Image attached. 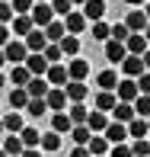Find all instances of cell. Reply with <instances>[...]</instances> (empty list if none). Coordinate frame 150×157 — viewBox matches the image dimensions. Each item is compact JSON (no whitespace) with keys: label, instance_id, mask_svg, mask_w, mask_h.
<instances>
[{"label":"cell","instance_id":"6da1fadb","mask_svg":"<svg viewBox=\"0 0 150 157\" xmlns=\"http://www.w3.org/2000/svg\"><path fill=\"white\" fill-rule=\"evenodd\" d=\"M26 58H29V45H26V39L23 42H6V45H3V61L26 64Z\"/></svg>","mask_w":150,"mask_h":157},{"label":"cell","instance_id":"7a4b0ae2","mask_svg":"<svg viewBox=\"0 0 150 157\" xmlns=\"http://www.w3.org/2000/svg\"><path fill=\"white\" fill-rule=\"evenodd\" d=\"M115 93H118V99H121V103H134V99L141 96V87H137V77H125V80H118Z\"/></svg>","mask_w":150,"mask_h":157},{"label":"cell","instance_id":"3957f363","mask_svg":"<svg viewBox=\"0 0 150 157\" xmlns=\"http://www.w3.org/2000/svg\"><path fill=\"white\" fill-rule=\"evenodd\" d=\"M54 16H58V13H54V6H51V3H35V6H32V19H35V26H38V29L51 26V23H54Z\"/></svg>","mask_w":150,"mask_h":157},{"label":"cell","instance_id":"277c9868","mask_svg":"<svg viewBox=\"0 0 150 157\" xmlns=\"http://www.w3.org/2000/svg\"><path fill=\"white\" fill-rule=\"evenodd\" d=\"M102 135L112 141V144H121V141H128V138H131V132H128V122H118V119H112L109 128H105Z\"/></svg>","mask_w":150,"mask_h":157},{"label":"cell","instance_id":"5b68a950","mask_svg":"<svg viewBox=\"0 0 150 157\" xmlns=\"http://www.w3.org/2000/svg\"><path fill=\"white\" fill-rule=\"evenodd\" d=\"M64 23H67V32H74V35H83L86 32V23H90V16L83 10H74V13H67L64 16Z\"/></svg>","mask_w":150,"mask_h":157},{"label":"cell","instance_id":"8992f818","mask_svg":"<svg viewBox=\"0 0 150 157\" xmlns=\"http://www.w3.org/2000/svg\"><path fill=\"white\" fill-rule=\"evenodd\" d=\"M121 71H125V77H141V74L147 71L144 55H128V58L121 61Z\"/></svg>","mask_w":150,"mask_h":157},{"label":"cell","instance_id":"52a82bcc","mask_svg":"<svg viewBox=\"0 0 150 157\" xmlns=\"http://www.w3.org/2000/svg\"><path fill=\"white\" fill-rule=\"evenodd\" d=\"M23 151H26L23 135H19V132H6V138H3V157H16Z\"/></svg>","mask_w":150,"mask_h":157},{"label":"cell","instance_id":"ba28073f","mask_svg":"<svg viewBox=\"0 0 150 157\" xmlns=\"http://www.w3.org/2000/svg\"><path fill=\"white\" fill-rule=\"evenodd\" d=\"M45 99H48V106H51V112H64V109H67V103H70V96H67V90H64V87H51Z\"/></svg>","mask_w":150,"mask_h":157},{"label":"cell","instance_id":"9c48e42d","mask_svg":"<svg viewBox=\"0 0 150 157\" xmlns=\"http://www.w3.org/2000/svg\"><path fill=\"white\" fill-rule=\"evenodd\" d=\"M105 58H109L112 64H121L128 58V45L118 42V39H109V42H105Z\"/></svg>","mask_w":150,"mask_h":157},{"label":"cell","instance_id":"30bf717a","mask_svg":"<svg viewBox=\"0 0 150 157\" xmlns=\"http://www.w3.org/2000/svg\"><path fill=\"white\" fill-rule=\"evenodd\" d=\"M32 71H29V64H13L10 67V83L13 87H29V80H32Z\"/></svg>","mask_w":150,"mask_h":157},{"label":"cell","instance_id":"8fae6325","mask_svg":"<svg viewBox=\"0 0 150 157\" xmlns=\"http://www.w3.org/2000/svg\"><path fill=\"white\" fill-rule=\"evenodd\" d=\"M48 80H51V87H67V80H70V71H67V64H51V67H48Z\"/></svg>","mask_w":150,"mask_h":157},{"label":"cell","instance_id":"7c38bea8","mask_svg":"<svg viewBox=\"0 0 150 157\" xmlns=\"http://www.w3.org/2000/svg\"><path fill=\"white\" fill-rule=\"evenodd\" d=\"M112 112H102V109H96V106H93V112H90V119H86V125L93 128V132H96V135H102L105 132V128H109V122H112Z\"/></svg>","mask_w":150,"mask_h":157},{"label":"cell","instance_id":"4fadbf2b","mask_svg":"<svg viewBox=\"0 0 150 157\" xmlns=\"http://www.w3.org/2000/svg\"><path fill=\"white\" fill-rule=\"evenodd\" d=\"M29 99H32L29 87H13L10 96H6V103H10V109H26V106H29Z\"/></svg>","mask_w":150,"mask_h":157},{"label":"cell","instance_id":"5bb4252c","mask_svg":"<svg viewBox=\"0 0 150 157\" xmlns=\"http://www.w3.org/2000/svg\"><path fill=\"white\" fill-rule=\"evenodd\" d=\"M48 42H51V39H48V32H45V29H38V26H35V29L26 35V45H29V52H45Z\"/></svg>","mask_w":150,"mask_h":157},{"label":"cell","instance_id":"9a60e30c","mask_svg":"<svg viewBox=\"0 0 150 157\" xmlns=\"http://www.w3.org/2000/svg\"><path fill=\"white\" fill-rule=\"evenodd\" d=\"M10 29L16 32V35H23V39H26V35H29V32L35 29V19H32V13H16V19L10 23Z\"/></svg>","mask_w":150,"mask_h":157},{"label":"cell","instance_id":"2e32d148","mask_svg":"<svg viewBox=\"0 0 150 157\" xmlns=\"http://www.w3.org/2000/svg\"><path fill=\"white\" fill-rule=\"evenodd\" d=\"M125 23H128V29H131V32H144L147 26H150V16H147V10H131Z\"/></svg>","mask_w":150,"mask_h":157},{"label":"cell","instance_id":"e0dca14e","mask_svg":"<svg viewBox=\"0 0 150 157\" xmlns=\"http://www.w3.org/2000/svg\"><path fill=\"white\" fill-rule=\"evenodd\" d=\"M51 128L61 132V135H70V132H74V119H70V112L67 109H64V112H51Z\"/></svg>","mask_w":150,"mask_h":157},{"label":"cell","instance_id":"ac0fdd59","mask_svg":"<svg viewBox=\"0 0 150 157\" xmlns=\"http://www.w3.org/2000/svg\"><path fill=\"white\" fill-rule=\"evenodd\" d=\"M115 106H118V93H115V90H99V93H96V109L112 112Z\"/></svg>","mask_w":150,"mask_h":157},{"label":"cell","instance_id":"d6986e66","mask_svg":"<svg viewBox=\"0 0 150 157\" xmlns=\"http://www.w3.org/2000/svg\"><path fill=\"white\" fill-rule=\"evenodd\" d=\"M125 45H128V55H144L150 42H147V35H144V32H131Z\"/></svg>","mask_w":150,"mask_h":157},{"label":"cell","instance_id":"ffe728a7","mask_svg":"<svg viewBox=\"0 0 150 157\" xmlns=\"http://www.w3.org/2000/svg\"><path fill=\"white\" fill-rule=\"evenodd\" d=\"M112 119H118V122H134V119H137L134 103H121V99H118V106L112 109Z\"/></svg>","mask_w":150,"mask_h":157},{"label":"cell","instance_id":"44dd1931","mask_svg":"<svg viewBox=\"0 0 150 157\" xmlns=\"http://www.w3.org/2000/svg\"><path fill=\"white\" fill-rule=\"evenodd\" d=\"M67 96H70V103H83V99L90 96V90H86V83L83 80H67Z\"/></svg>","mask_w":150,"mask_h":157},{"label":"cell","instance_id":"7402d4cb","mask_svg":"<svg viewBox=\"0 0 150 157\" xmlns=\"http://www.w3.org/2000/svg\"><path fill=\"white\" fill-rule=\"evenodd\" d=\"M96 87H99V90H115V87H118V74H115L112 67L99 71V74H96Z\"/></svg>","mask_w":150,"mask_h":157},{"label":"cell","instance_id":"603a6c76","mask_svg":"<svg viewBox=\"0 0 150 157\" xmlns=\"http://www.w3.org/2000/svg\"><path fill=\"white\" fill-rule=\"evenodd\" d=\"M83 13L90 16V23H99L105 16V0H86L83 3Z\"/></svg>","mask_w":150,"mask_h":157},{"label":"cell","instance_id":"cb8c5ba5","mask_svg":"<svg viewBox=\"0 0 150 157\" xmlns=\"http://www.w3.org/2000/svg\"><path fill=\"white\" fill-rule=\"evenodd\" d=\"M67 71H70V80H83V77L90 74V64L83 58H70L67 61Z\"/></svg>","mask_w":150,"mask_h":157},{"label":"cell","instance_id":"d4e9b609","mask_svg":"<svg viewBox=\"0 0 150 157\" xmlns=\"http://www.w3.org/2000/svg\"><path fill=\"white\" fill-rule=\"evenodd\" d=\"M61 48H64V58H77V55H80V39H77L74 32H67L61 39Z\"/></svg>","mask_w":150,"mask_h":157},{"label":"cell","instance_id":"484cf974","mask_svg":"<svg viewBox=\"0 0 150 157\" xmlns=\"http://www.w3.org/2000/svg\"><path fill=\"white\" fill-rule=\"evenodd\" d=\"M26 112L42 119L45 112H51V106H48V99H45V96H32V99H29V106H26Z\"/></svg>","mask_w":150,"mask_h":157},{"label":"cell","instance_id":"4316f807","mask_svg":"<svg viewBox=\"0 0 150 157\" xmlns=\"http://www.w3.org/2000/svg\"><path fill=\"white\" fill-rule=\"evenodd\" d=\"M86 147H90V151H93V157H99V154H109V147H112V141L105 138V135H93Z\"/></svg>","mask_w":150,"mask_h":157},{"label":"cell","instance_id":"83f0119b","mask_svg":"<svg viewBox=\"0 0 150 157\" xmlns=\"http://www.w3.org/2000/svg\"><path fill=\"white\" fill-rule=\"evenodd\" d=\"M128 132H131V138H147L150 135V122L144 116H137L134 122H128Z\"/></svg>","mask_w":150,"mask_h":157},{"label":"cell","instance_id":"f1b7e54d","mask_svg":"<svg viewBox=\"0 0 150 157\" xmlns=\"http://www.w3.org/2000/svg\"><path fill=\"white\" fill-rule=\"evenodd\" d=\"M93 128L83 122V125H74V132H70V138H74V144H90V138H93Z\"/></svg>","mask_w":150,"mask_h":157},{"label":"cell","instance_id":"f546056e","mask_svg":"<svg viewBox=\"0 0 150 157\" xmlns=\"http://www.w3.org/2000/svg\"><path fill=\"white\" fill-rule=\"evenodd\" d=\"M48 90H51V80H48V77H32L29 80V93L32 96H48Z\"/></svg>","mask_w":150,"mask_h":157},{"label":"cell","instance_id":"4dcf8cb0","mask_svg":"<svg viewBox=\"0 0 150 157\" xmlns=\"http://www.w3.org/2000/svg\"><path fill=\"white\" fill-rule=\"evenodd\" d=\"M3 128H6V132H23V116H19V109H13V112H6V116H3Z\"/></svg>","mask_w":150,"mask_h":157},{"label":"cell","instance_id":"1f68e13d","mask_svg":"<svg viewBox=\"0 0 150 157\" xmlns=\"http://www.w3.org/2000/svg\"><path fill=\"white\" fill-rule=\"evenodd\" d=\"M70 119H74V125H83V122H86V119H90V112L93 109H86V106H83V103H70Z\"/></svg>","mask_w":150,"mask_h":157},{"label":"cell","instance_id":"d6a6232c","mask_svg":"<svg viewBox=\"0 0 150 157\" xmlns=\"http://www.w3.org/2000/svg\"><path fill=\"white\" fill-rule=\"evenodd\" d=\"M45 32H48V39H51V42H61L64 35H67V23H64V19H54L51 26H45Z\"/></svg>","mask_w":150,"mask_h":157},{"label":"cell","instance_id":"836d02e7","mask_svg":"<svg viewBox=\"0 0 150 157\" xmlns=\"http://www.w3.org/2000/svg\"><path fill=\"white\" fill-rule=\"evenodd\" d=\"M58 147H61V132L51 128V132L42 135V151H58Z\"/></svg>","mask_w":150,"mask_h":157},{"label":"cell","instance_id":"e575fe53","mask_svg":"<svg viewBox=\"0 0 150 157\" xmlns=\"http://www.w3.org/2000/svg\"><path fill=\"white\" fill-rule=\"evenodd\" d=\"M93 39H96V42H109V39H112V26H105L102 19L93 23Z\"/></svg>","mask_w":150,"mask_h":157},{"label":"cell","instance_id":"d590c367","mask_svg":"<svg viewBox=\"0 0 150 157\" xmlns=\"http://www.w3.org/2000/svg\"><path fill=\"white\" fill-rule=\"evenodd\" d=\"M23 141H26V147H42V135H38V128H23Z\"/></svg>","mask_w":150,"mask_h":157},{"label":"cell","instance_id":"8d00e7d4","mask_svg":"<svg viewBox=\"0 0 150 157\" xmlns=\"http://www.w3.org/2000/svg\"><path fill=\"white\" fill-rule=\"evenodd\" d=\"M131 151H134V157H150V141L147 138H131Z\"/></svg>","mask_w":150,"mask_h":157},{"label":"cell","instance_id":"74e56055","mask_svg":"<svg viewBox=\"0 0 150 157\" xmlns=\"http://www.w3.org/2000/svg\"><path fill=\"white\" fill-rule=\"evenodd\" d=\"M134 109H137V116L150 119V93H141L137 99H134Z\"/></svg>","mask_w":150,"mask_h":157},{"label":"cell","instance_id":"f35d334b","mask_svg":"<svg viewBox=\"0 0 150 157\" xmlns=\"http://www.w3.org/2000/svg\"><path fill=\"white\" fill-rule=\"evenodd\" d=\"M45 55H48V61H51V64H58V61L64 58V48H61V42H48Z\"/></svg>","mask_w":150,"mask_h":157},{"label":"cell","instance_id":"ab89813d","mask_svg":"<svg viewBox=\"0 0 150 157\" xmlns=\"http://www.w3.org/2000/svg\"><path fill=\"white\" fill-rule=\"evenodd\" d=\"M128 35H131L128 23H115V26H112V39H118V42H128Z\"/></svg>","mask_w":150,"mask_h":157},{"label":"cell","instance_id":"60d3db41","mask_svg":"<svg viewBox=\"0 0 150 157\" xmlns=\"http://www.w3.org/2000/svg\"><path fill=\"white\" fill-rule=\"evenodd\" d=\"M109 157H134V151H131V144H112V151H109Z\"/></svg>","mask_w":150,"mask_h":157},{"label":"cell","instance_id":"b9f144b4","mask_svg":"<svg viewBox=\"0 0 150 157\" xmlns=\"http://www.w3.org/2000/svg\"><path fill=\"white\" fill-rule=\"evenodd\" d=\"M51 6H54V13H58V16L74 13V3H70V0H51Z\"/></svg>","mask_w":150,"mask_h":157},{"label":"cell","instance_id":"7bdbcfd3","mask_svg":"<svg viewBox=\"0 0 150 157\" xmlns=\"http://www.w3.org/2000/svg\"><path fill=\"white\" fill-rule=\"evenodd\" d=\"M10 3H13V10H16V13H32L35 0H10Z\"/></svg>","mask_w":150,"mask_h":157},{"label":"cell","instance_id":"ee69618b","mask_svg":"<svg viewBox=\"0 0 150 157\" xmlns=\"http://www.w3.org/2000/svg\"><path fill=\"white\" fill-rule=\"evenodd\" d=\"M137 87H141V93H150V71H144L137 77Z\"/></svg>","mask_w":150,"mask_h":157},{"label":"cell","instance_id":"f6af8a7d","mask_svg":"<svg viewBox=\"0 0 150 157\" xmlns=\"http://www.w3.org/2000/svg\"><path fill=\"white\" fill-rule=\"evenodd\" d=\"M70 157H93V151H90L86 144H77L74 151H70Z\"/></svg>","mask_w":150,"mask_h":157},{"label":"cell","instance_id":"bcb514c9","mask_svg":"<svg viewBox=\"0 0 150 157\" xmlns=\"http://www.w3.org/2000/svg\"><path fill=\"white\" fill-rule=\"evenodd\" d=\"M23 157H42V147H26Z\"/></svg>","mask_w":150,"mask_h":157},{"label":"cell","instance_id":"7dc6e473","mask_svg":"<svg viewBox=\"0 0 150 157\" xmlns=\"http://www.w3.org/2000/svg\"><path fill=\"white\" fill-rule=\"evenodd\" d=\"M125 3H128V6H141L144 0H125Z\"/></svg>","mask_w":150,"mask_h":157},{"label":"cell","instance_id":"c3c4849f","mask_svg":"<svg viewBox=\"0 0 150 157\" xmlns=\"http://www.w3.org/2000/svg\"><path fill=\"white\" fill-rule=\"evenodd\" d=\"M144 61H147V71H150V48H147V52H144Z\"/></svg>","mask_w":150,"mask_h":157},{"label":"cell","instance_id":"681fc988","mask_svg":"<svg viewBox=\"0 0 150 157\" xmlns=\"http://www.w3.org/2000/svg\"><path fill=\"white\" fill-rule=\"evenodd\" d=\"M144 10H147V16H150V0H147V3H144Z\"/></svg>","mask_w":150,"mask_h":157},{"label":"cell","instance_id":"f907efd6","mask_svg":"<svg viewBox=\"0 0 150 157\" xmlns=\"http://www.w3.org/2000/svg\"><path fill=\"white\" fill-rule=\"evenodd\" d=\"M144 35H147V42H150V26H147V29H144Z\"/></svg>","mask_w":150,"mask_h":157},{"label":"cell","instance_id":"816d5d0a","mask_svg":"<svg viewBox=\"0 0 150 157\" xmlns=\"http://www.w3.org/2000/svg\"><path fill=\"white\" fill-rule=\"evenodd\" d=\"M70 3H80V6H83V3H86V0H70Z\"/></svg>","mask_w":150,"mask_h":157},{"label":"cell","instance_id":"f5cc1de1","mask_svg":"<svg viewBox=\"0 0 150 157\" xmlns=\"http://www.w3.org/2000/svg\"><path fill=\"white\" fill-rule=\"evenodd\" d=\"M35 3H51V0H35Z\"/></svg>","mask_w":150,"mask_h":157},{"label":"cell","instance_id":"db71d44e","mask_svg":"<svg viewBox=\"0 0 150 157\" xmlns=\"http://www.w3.org/2000/svg\"><path fill=\"white\" fill-rule=\"evenodd\" d=\"M99 157H109V154H99Z\"/></svg>","mask_w":150,"mask_h":157},{"label":"cell","instance_id":"11a10c76","mask_svg":"<svg viewBox=\"0 0 150 157\" xmlns=\"http://www.w3.org/2000/svg\"><path fill=\"white\" fill-rule=\"evenodd\" d=\"M16 157H23V154H16Z\"/></svg>","mask_w":150,"mask_h":157},{"label":"cell","instance_id":"9f6ffc18","mask_svg":"<svg viewBox=\"0 0 150 157\" xmlns=\"http://www.w3.org/2000/svg\"><path fill=\"white\" fill-rule=\"evenodd\" d=\"M147 122H150V119H147Z\"/></svg>","mask_w":150,"mask_h":157}]
</instances>
